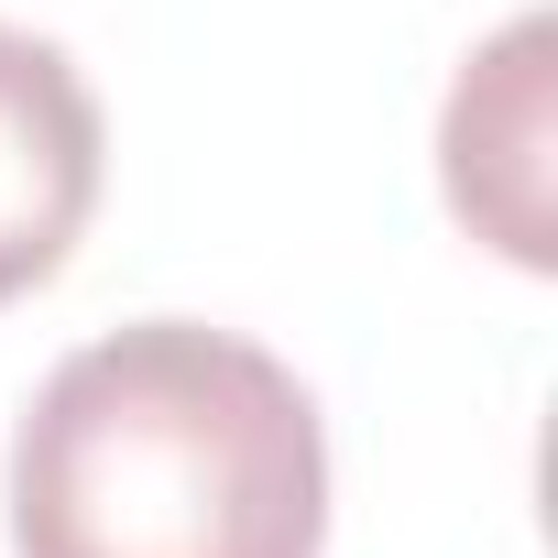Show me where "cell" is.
Instances as JSON below:
<instances>
[{"label": "cell", "instance_id": "obj_1", "mask_svg": "<svg viewBox=\"0 0 558 558\" xmlns=\"http://www.w3.org/2000/svg\"><path fill=\"white\" fill-rule=\"evenodd\" d=\"M318 395L241 329L132 318L12 427V558H318Z\"/></svg>", "mask_w": 558, "mask_h": 558}, {"label": "cell", "instance_id": "obj_2", "mask_svg": "<svg viewBox=\"0 0 558 558\" xmlns=\"http://www.w3.org/2000/svg\"><path fill=\"white\" fill-rule=\"evenodd\" d=\"M99 165H110V132L66 45L0 23V307L34 296L77 252L99 208Z\"/></svg>", "mask_w": 558, "mask_h": 558}, {"label": "cell", "instance_id": "obj_3", "mask_svg": "<svg viewBox=\"0 0 558 558\" xmlns=\"http://www.w3.org/2000/svg\"><path fill=\"white\" fill-rule=\"evenodd\" d=\"M438 165H449V208L525 274L558 263V230H547V23H504L460 88H449V121H438Z\"/></svg>", "mask_w": 558, "mask_h": 558}]
</instances>
